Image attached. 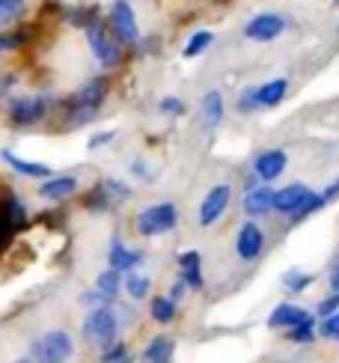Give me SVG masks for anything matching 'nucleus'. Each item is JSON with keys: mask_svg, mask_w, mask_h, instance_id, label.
Returning a JSON list of instances; mask_svg holds the SVG:
<instances>
[{"mask_svg": "<svg viewBox=\"0 0 339 363\" xmlns=\"http://www.w3.org/2000/svg\"><path fill=\"white\" fill-rule=\"evenodd\" d=\"M107 259H111V268L113 271H131L134 265H140L143 262V253L140 250H131L126 247L119 238L111 241V253H107Z\"/></svg>", "mask_w": 339, "mask_h": 363, "instance_id": "2eb2a0df", "label": "nucleus"}, {"mask_svg": "<svg viewBox=\"0 0 339 363\" xmlns=\"http://www.w3.org/2000/svg\"><path fill=\"white\" fill-rule=\"evenodd\" d=\"M45 101L42 99H15L9 104V119L15 125H33L45 116Z\"/></svg>", "mask_w": 339, "mask_h": 363, "instance_id": "f8f14e48", "label": "nucleus"}, {"mask_svg": "<svg viewBox=\"0 0 339 363\" xmlns=\"http://www.w3.org/2000/svg\"><path fill=\"white\" fill-rule=\"evenodd\" d=\"M318 334L325 337V340H339V313H336V315H330V319H321Z\"/></svg>", "mask_w": 339, "mask_h": 363, "instance_id": "4c0bfd02", "label": "nucleus"}, {"mask_svg": "<svg viewBox=\"0 0 339 363\" xmlns=\"http://www.w3.org/2000/svg\"><path fill=\"white\" fill-rule=\"evenodd\" d=\"M333 4H336V6H339V0H333Z\"/></svg>", "mask_w": 339, "mask_h": 363, "instance_id": "09e8293b", "label": "nucleus"}, {"mask_svg": "<svg viewBox=\"0 0 339 363\" xmlns=\"http://www.w3.org/2000/svg\"><path fill=\"white\" fill-rule=\"evenodd\" d=\"M179 268H182V283H188L191 289H199L203 286V274H199V253L188 250L179 256Z\"/></svg>", "mask_w": 339, "mask_h": 363, "instance_id": "6ab92c4d", "label": "nucleus"}, {"mask_svg": "<svg viewBox=\"0 0 339 363\" xmlns=\"http://www.w3.org/2000/svg\"><path fill=\"white\" fill-rule=\"evenodd\" d=\"M111 30L119 39V45H137L140 42V30H137V18H134L131 4L116 0V4L111 6Z\"/></svg>", "mask_w": 339, "mask_h": 363, "instance_id": "423d86ee", "label": "nucleus"}, {"mask_svg": "<svg viewBox=\"0 0 339 363\" xmlns=\"http://www.w3.org/2000/svg\"><path fill=\"white\" fill-rule=\"evenodd\" d=\"M313 191L304 185V182H291V185H286V188H280L277 191V196H274V211H280V215H295V211L306 203V196H310Z\"/></svg>", "mask_w": 339, "mask_h": 363, "instance_id": "9b49d317", "label": "nucleus"}, {"mask_svg": "<svg viewBox=\"0 0 339 363\" xmlns=\"http://www.w3.org/2000/svg\"><path fill=\"white\" fill-rule=\"evenodd\" d=\"M310 283H313V274H304V271H298V268H291V271H286V274H283V286H286L291 295L304 292Z\"/></svg>", "mask_w": 339, "mask_h": 363, "instance_id": "cd10ccee", "label": "nucleus"}, {"mask_svg": "<svg viewBox=\"0 0 339 363\" xmlns=\"http://www.w3.org/2000/svg\"><path fill=\"white\" fill-rule=\"evenodd\" d=\"M211 42H214V33H211V30H196V33L188 39V45L182 48V57H184V60H194V57L203 54Z\"/></svg>", "mask_w": 339, "mask_h": 363, "instance_id": "4be33fe9", "label": "nucleus"}, {"mask_svg": "<svg viewBox=\"0 0 339 363\" xmlns=\"http://www.w3.org/2000/svg\"><path fill=\"white\" fill-rule=\"evenodd\" d=\"M321 196H325V200H328V203L339 200V179H333V182H330V185H328L325 191H321Z\"/></svg>", "mask_w": 339, "mask_h": 363, "instance_id": "79ce46f5", "label": "nucleus"}, {"mask_svg": "<svg viewBox=\"0 0 339 363\" xmlns=\"http://www.w3.org/2000/svg\"><path fill=\"white\" fill-rule=\"evenodd\" d=\"M24 9H27L24 0H0V27L15 24L24 15Z\"/></svg>", "mask_w": 339, "mask_h": 363, "instance_id": "a878e982", "label": "nucleus"}, {"mask_svg": "<svg viewBox=\"0 0 339 363\" xmlns=\"http://www.w3.org/2000/svg\"><path fill=\"white\" fill-rule=\"evenodd\" d=\"M330 289H333V292H339V253H336L333 268H330Z\"/></svg>", "mask_w": 339, "mask_h": 363, "instance_id": "37998d69", "label": "nucleus"}, {"mask_svg": "<svg viewBox=\"0 0 339 363\" xmlns=\"http://www.w3.org/2000/svg\"><path fill=\"white\" fill-rule=\"evenodd\" d=\"M184 286H188V283H176V286H173V292H170V298L179 301V298L184 295Z\"/></svg>", "mask_w": 339, "mask_h": 363, "instance_id": "49530a36", "label": "nucleus"}, {"mask_svg": "<svg viewBox=\"0 0 339 363\" xmlns=\"http://www.w3.org/2000/svg\"><path fill=\"white\" fill-rule=\"evenodd\" d=\"M286 164H289L286 149H265V152L253 158V173L259 176V182H274L286 173Z\"/></svg>", "mask_w": 339, "mask_h": 363, "instance_id": "1a4fd4ad", "label": "nucleus"}, {"mask_svg": "<svg viewBox=\"0 0 339 363\" xmlns=\"http://www.w3.org/2000/svg\"><path fill=\"white\" fill-rule=\"evenodd\" d=\"M325 206H328V200H325V196H321V194H316V191H313L310 196H306V203H304V206H301V208L295 211V215H291V220L298 223V220H304V218L316 215V211H318V208H325Z\"/></svg>", "mask_w": 339, "mask_h": 363, "instance_id": "c85d7f7f", "label": "nucleus"}, {"mask_svg": "<svg viewBox=\"0 0 339 363\" xmlns=\"http://www.w3.org/2000/svg\"><path fill=\"white\" fill-rule=\"evenodd\" d=\"M104 363H128V349L122 342H113L111 349L104 352V357H101Z\"/></svg>", "mask_w": 339, "mask_h": 363, "instance_id": "e433bc0d", "label": "nucleus"}, {"mask_svg": "<svg viewBox=\"0 0 339 363\" xmlns=\"http://www.w3.org/2000/svg\"><path fill=\"white\" fill-rule=\"evenodd\" d=\"M74 191H78V176H54V179H45L39 194L45 196V200L51 203H60L66 200V196H72Z\"/></svg>", "mask_w": 339, "mask_h": 363, "instance_id": "4468645a", "label": "nucleus"}, {"mask_svg": "<svg viewBox=\"0 0 339 363\" xmlns=\"http://www.w3.org/2000/svg\"><path fill=\"white\" fill-rule=\"evenodd\" d=\"M289 340L291 342H298V345H306V342H313L316 340V319L310 315L306 322L295 325V328H289Z\"/></svg>", "mask_w": 339, "mask_h": 363, "instance_id": "bb28decb", "label": "nucleus"}, {"mask_svg": "<svg viewBox=\"0 0 339 363\" xmlns=\"http://www.w3.org/2000/svg\"><path fill=\"white\" fill-rule=\"evenodd\" d=\"M104 191H107V196H111V203H126V200H131V188L126 185V182H119V179H107V182H104Z\"/></svg>", "mask_w": 339, "mask_h": 363, "instance_id": "2f4dec72", "label": "nucleus"}, {"mask_svg": "<svg viewBox=\"0 0 339 363\" xmlns=\"http://www.w3.org/2000/svg\"><path fill=\"white\" fill-rule=\"evenodd\" d=\"M152 319L161 322V325H170L176 319V301L173 298H155L152 301Z\"/></svg>", "mask_w": 339, "mask_h": 363, "instance_id": "393cba45", "label": "nucleus"}, {"mask_svg": "<svg viewBox=\"0 0 339 363\" xmlns=\"http://www.w3.org/2000/svg\"><path fill=\"white\" fill-rule=\"evenodd\" d=\"M74 354V342L66 330H51L36 342V357L39 363H69Z\"/></svg>", "mask_w": 339, "mask_h": 363, "instance_id": "39448f33", "label": "nucleus"}, {"mask_svg": "<svg viewBox=\"0 0 339 363\" xmlns=\"http://www.w3.org/2000/svg\"><path fill=\"white\" fill-rule=\"evenodd\" d=\"M179 215H176V206L173 203H155L143 208L140 215H137V233L140 235H161V233H170L176 226Z\"/></svg>", "mask_w": 339, "mask_h": 363, "instance_id": "f03ea898", "label": "nucleus"}, {"mask_svg": "<svg viewBox=\"0 0 339 363\" xmlns=\"http://www.w3.org/2000/svg\"><path fill=\"white\" fill-rule=\"evenodd\" d=\"M0 158H4L9 167L18 173V176H27V179H42V176H51V167L48 164H36V161H24V158H15L9 149H4L0 152Z\"/></svg>", "mask_w": 339, "mask_h": 363, "instance_id": "a211bd4d", "label": "nucleus"}, {"mask_svg": "<svg viewBox=\"0 0 339 363\" xmlns=\"http://www.w3.org/2000/svg\"><path fill=\"white\" fill-rule=\"evenodd\" d=\"M9 48H18V42H15V36H4V33H0V51H9Z\"/></svg>", "mask_w": 339, "mask_h": 363, "instance_id": "a18cd8bd", "label": "nucleus"}, {"mask_svg": "<svg viewBox=\"0 0 339 363\" xmlns=\"http://www.w3.org/2000/svg\"><path fill=\"white\" fill-rule=\"evenodd\" d=\"M15 363H30V360H15Z\"/></svg>", "mask_w": 339, "mask_h": 363, "instance_id": "de8ad7c7", "label": "nucleus"}, {"mask_svg": "<svg viewBox=\"0 0 339 363\" xmlns=\"http://www.w3.org/2000/svg\"><path fill=\"white\" fill-rule=\"evenodd\" d=\"M81 301H84V304H101V301H107V298L96 289V292H84V295H81Z\"/></svg>", "mask_w": 339, "mask_h": 363, "instance_id": "c03bdc74", "label": "nucleus"}, {"mask_svg": "<svg viewBox=\"0 0 339 363\" xmlns=\"http://www.w3.org/2000/svg\"><path fill=\"white\" fill-rule=\"evenodd\" d=\"M131 173H134L137 179H143V182H152V179H155V176H152V170L146 167V161H143V158L131 161Z\"/></svg>", "mask_w": 339, "mask_h": 363, "instance_id": "ea45409f", "label": "nucleus"}, {"mask_svg": "<svg viewBox=\"0 0 339 363\" xmlns=\"http://www.w3.org/2000/svg\"><path fill=\"white\" fill-rule=\"evenodd\" d=\"M116 138V134L113 131H104V134H96V138H92L89 140V149H99V146H104V143H111Z\"/></svg>", "mask_w": 339, "mask_h": 363, "instance_id": "a19ab883", "label": "nucleus"}, {"mask_svg": "<svg viewBox=\"0 0 339 363\" xmlns=\"http://www.w3.org/2000/svg\"><path fill=\"white\" fill-rule=\"evenodd\" d=\"M203 119H206L209 128H218L223 123V96L218 93V89L206 93V99H203Z\"/></svg>", "mask_w": 339, "mask_h": 363, "instance_id": "412c9836", "label": "nucleus"}, {"mask_svg": "<svg viewBox=\"0 0 339 363\" xmlns=\"http://www.w3.org/2000/svg\"><path fill=\"white\" fill-rule=\"evenodd\" d=\"M122 286H126V283H122V271L107 268L104 274L99 277V292H101L107 301H111V298H116V292L122 289Z\"/></svg>", "mask_w": 339, "mask_h": 363, "instance_id": "b1692460", "label": "nucleus"}, {"mask_svg": "<svg viewBox=\"0 0 339 363\" xmlns=\"http://www.w3.org/2000/svg\"><path fill=\"white\" fill-rule=\"evenodd\" d=\"M229 200H233V188H229V185H214L206 194L203 206H199V223H203V226L218 223L223 218V211L229 208Z\"/></svg>", "mask_w": 339, "mask_h": 363, "instance_id": "0eeeda50", "label": "nucleus"}, {"mask_svg": "<svg viewBox=\"0 0 339 363\" xmlns=\"http://www.w3.org/2000/svg\"><path fill=\"white\" fill-rule=\"evenodd\" d=\"M170 349H173V342H170L167 337H155L149 342V349L143 352V363H167Z\"/></svg>", "mask_w": 339, "mask_h": 363, "instance_id": "5701e85b", "label": "nucleus"}, {"mask_svg": "<svg viewBox=\"0 0 339 363\" xmlns=\"http://www.w3.org/2000/svg\"><path fill=\"white\" fill-rule=\"evenodd\" d=\"M149 277H143V274H128L126 277V292L134 298V301H143L146 295H149Z\"/></svg>", "mask_w": 339, "mask_h": 363, "instance_id": "7c9ffc66", "label": "nucleus"}, {"mask_svg": "<svg viewBox=\"0 0 339 363\" xmlns=\"http://www.w3.org/2000/svg\"><path fill=\"white\" fill-rule=\"evenodd\" d=\"M107 206H111V196H107L104 185L92 191V196H87V208H92V211H104Z\"/></svg>", "mask_w": 339, "mask_h": 363, "instance_id": "f704fd0d", "label": "nucleus"}, {"mask_svg": "<svg viewBox=\"0 0 339 363\" xmlns=\"http://www.w3.org/2000/svg\"><path fill=\"white\" fill-rule=\"evenodd\" d=\"M316 313H318V319H330V315H336V313H339V292H330V295L316 307Z\"/></svg>", "mask_w": 339, "mask_h": 363, "instance_id": "72a5a7b5", "label": "nucleus"}, {"mask_svg": "<svg viewBox=\"0 0 339 363\" xmlns=\"http://www.w3.org/2000/svg\"><path fill=\"white\" fill-rule=\"evenodd\" d=\"M158 111L161 113H170V116H179V113H184V101L176 99V96H167V99L158 101Z\"/></svg>", "mask_w": 339, "mask_h": 363, "instance_id": "c9c22d12", "label": "nucleus"}, {"mask_svg": "<svg viewBox=\"0 0 339 363\" xmlns=\"http://www.w3.org/2000/svg\"><path fill=\"white\" fill-rule=\"evenodd\" d=\"M262 247H265V233H262V226H259V223L248 220V223H244L241 230H238V238H235V253L241 256L244 262H253V259H259Z\"/></svg>", "mask_w": 339, "mask_h": 363, "instance_id": "9d476101", "label": "nucleus"}, {"mask_svg": "<svg viewBox=\"0 0 339 363\" xmlns=\"http://www.w3.org/2000/svg\"><path fill=\"white\" fill-rule=\"evenodd\" d=\"M69 21L78 24V27H84V30H89L92 24L99 21V9H96V6H78V9L69 12Z\"/></svg>", "mask_w": 339, "mask_h": 363, "instance_id": "c756f323", "label": "nucleus"}, {"mask_svg": "<svg viewBox=\"0 0 339 363\" xmlns=\"http://www.w3.org/2000/svg\"><path fill=\"white\" fill-rule=\"evenodd\" d=\"M104 99H107V81L92 78L69 99V111H99Z\"/></svg>", "mask_w": 339, "mask_h": 363, "instance_id": "6e6552de", "label": "nucleus"}, {"mask_svg": "<svg viewBox=\"0 0 339 363\" xmlns=\"http://www.w3.org/2000/svg\"><path fill=\"white\" fill-rule=\"evenodd\" d=\"M306 319H310V313L301 310L298 304H280V307H274V313L268 315V325L271 328H295Z\"/></svg>", "mask_w": 339, "mask_h": 363, "instance_id": "dca6fc26", "label": "nucleus"}, {"mask_svg": "<svg viewBox=\"0 0 339 363\" xmlns=\"http://www.w3.org/2000/svg\"><path fill=\"white\" fill-rule=\"evenodd\" d=\"M12 233H15V226L9 223V218L0 211V247H6L9 241H12Z\"/></svg>", "mask_w": 339, "mask_h": 363, "instance_id": "58836bf2", "label": "nucleus"}, {"mask_svg": "<svg viewBox=\"0 0 339 363\" xmlns=\"http://www.w3.org/2000/svg\"><path fill=\"white\" fill-rule=\"evenodd\" d=\"M116 328H119L116 313L107 307H99L84 319V340L96 345H111L116 337Z\"/></svg>", "mask_w": 339, "mask_h": 363, "instance_id": "20e7f679", "label": "nucleus"}, {"mask_svg": "<svg viewBox=\"0 0 339 363\" xmlns=\"http://www.w3.org/2000/svg\"><path fill=\"white\" fill-rule=\"evenodd\" d=\"M286 27H289L286 15H280V12H259L248 24H244V39H250V42H274V39H280L286 33Z\"/></svg>", "mask_w": 339, "mask_h": 363, "instance_id": "7ed1b4c3", "label": "nucleus"}, {"mask_svg": "<svg viewBox=\"0 0 339 363\" xmlns=\"http://www.w3.org/2000/svg\"><path fill=\"white\" fill-rule=\"evenodd\" d=\"M274 196L277 191H271L268 185H259L256 191H248L244 194V211H248L250 218H262V215H268V211H274Z\"/></svg>", "mask_w": 339, "mask_h": 363, "instance_id": "ddd939ff", "label": "nucleus"}, {"mask_svg": "<svg viewBox=\"0 0 339 363\" xmlns=\"http://www.w3.org/2000/svg\"><path fill=\"white\" fill-rule=\"evenodd\" d=\"M256 108H259V86H248L241 93V99H238V111L241 113H250Z\"/></svg>", "mask_w": 339, "mask_h": 363, "instance_id": "473e14b6", "label": "nucleus"}, {"mask_svg": "<svg viewBox=\"0 0 339 363\" xmlns=\"http://www.w3.org/2000/svg\"><path fill=\"white\" fill-rule=\"evenodd\" d=\"M87 42H89L92 57H96L104 69L119 66V60H122V48H119V39L113 36V30L107 27V24H101V21L92 24V27L87 30Z\"/></svg>", "mask_w": 339, "mask_h": 363, "instance_id": "f257e3e1", "label": "nucleus"}, {"mask_svg": "<svg viewBox=\"0 0 339 363\" xmlns=\"http://www.w3.org/2000/svg\"><path fill=\"white\" fill-rule=\"evenodd\" d=\"M0 211L9 218V223L18 230V226H24V220H27V208H24V203H21V196L18 194H12V191H6L4 194V200H0Z\"/></svg>", "mask_w": 339, "mask_h": 363, "instance_id": "aec40b11", "label": "nucleus"}, {"mask_svg": "<svg viewBox=\"0 0 339 363\" xmlns=\"http://www.w3.org/2000/svg\"><path fill=\"white\" fill-rule=\"evenodd\" d=\"M289 93V78H271L259 86V108H277Z\"/></svg>", "mask_w": 339, "mask_h": 363, "instance_id": "f3484780", "label": "nucleus"}]
</instances>
